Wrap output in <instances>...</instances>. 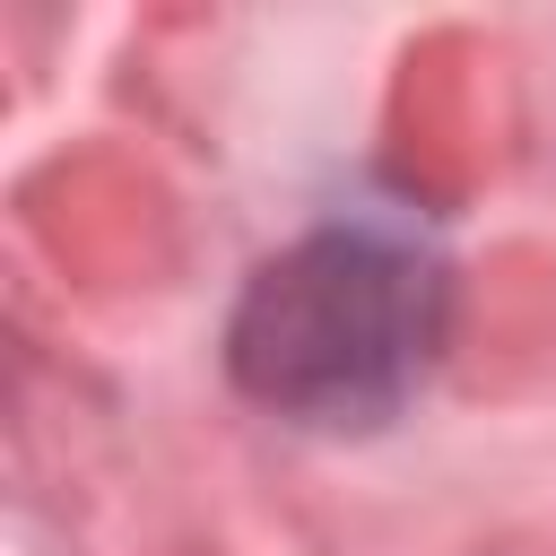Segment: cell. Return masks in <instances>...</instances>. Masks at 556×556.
Masks as SVG:
<instances>
[{
	"instance_id": "6da1fadb",
	"label": "cell",
	"mask_w": 556,
	"mask_h": 556,
	"mask_svg": "<svg viewBox=\"0 0 556 556\" xmlns=\"http://www.w3.org/2000/svg\"><path fill=\"white\" fill-rule=\"evenodd\" d=\"M443 261L382 226H321L252 269L226 321L243 400L295 426H382L443 348Z\"/></svg>"
}]
</instances>
